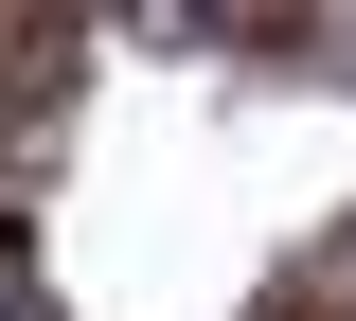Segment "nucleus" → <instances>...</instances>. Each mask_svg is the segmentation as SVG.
I'll return each instance as SVG.
<instances>
[{"label":"nucleus","mask_w":356,"mask_h":321,"mask_svg":"<svg viewBox=\"0 0 356 321\" xmlns=\"http://www.w3.org/2000/svg\"><path fill=\"white\" fill-rule=\"evenodd\" d=\"M321 321H356V232H339V268H321Z\"/></svg>","instance_id":"1"}]
</instances>
